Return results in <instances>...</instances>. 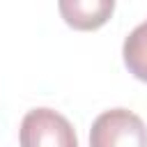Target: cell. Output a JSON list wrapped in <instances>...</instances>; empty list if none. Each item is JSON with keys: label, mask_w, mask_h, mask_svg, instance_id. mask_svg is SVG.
<instances>
[{"label": "cell", "mask_w": 147, "mask_h": 147, "mask_svg": "<svg viewBox=\"0 0 147 147\" xmlns=\"http://www.w3.org/2000/svg\"><path fill=\"white\" fill-rule=\"evenodd\" d=\"M124 64L129 74H133L138 80L147 83V21L136 25L122 46Z\"/></svg>", "instance_id": "cell-4"}, {"label": "cell", "mask_w": 147, "mask_h": 147, "mask_svg": "<svg viewBox=\"0 0 147 147\" xmlns=\"http://www.w3.org/2000/svg\"><path fill=\"white\" fill-rule=\"evenodd\" d=\"M21 147H78L71 122L53 108H32L21 119Z\"/></svg>", "instance_id": "cell-2"}, {"label": "cell", "mask_w": 147, "mask_h": 147, "mask_svg": "<svg viewBox=\"0 0 147 147\" xmlns=\"http://www.w3.org/2000/svg\"><path fill=\"white\" fill-rule=\"evenodd\" d=\"M90 147H147V126L133 110H103L92 122Z\"/></svg>", "instance_id": "cell-1"}, {"label": "cell", "mask_w": 147, "mask_h": 147, "mask_svg": "<svg viewBox=\"0 0 147 147\" xmlns=\"http://www.w3.org/2000/svg\"><path fill=\"white\" fill-rule=\"evenodd\" d=\"M57 9L67 25L76 30H96L110 18L115 2L113 0H62Z\"/></svg>", "instance_id": "cell-3"}]
</instances>
